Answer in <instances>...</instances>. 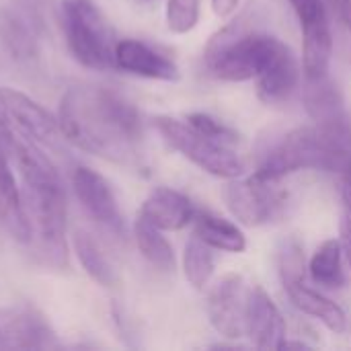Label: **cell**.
<instances>
[{
	"mask_svg": "<svg viewBox=\"0 0 351 351\" xmlns=\"http://www.w3.org/2000/svg\"><path fill=\"white\" fill-rule=\"evenodd\" d=\"M58 123L64 140L88 154L119 165H134L140 158V113L107 86H70L60 101Z\"/></svg>",
	"mask_w": 351,
	"mask_h": 351,
	"instance_id": "obj_1",
	"label": "cell"
},
{
	"mask_svg": "<svg viewBox=\"0 0 351 351\" xmlns=\"http://www.w3.org/2000/svg\"><path fill=\"white\" fill-rule=\"evenodd\" d=\"M8 154L21 177V193L31 226V243L37 255L53 265L66 267V191L60 171L39 144L25 136H10Z\"/></svg>",
	"mask_w": 351,
	"mask_h": 351,
	"instance_id": "obj_2",
	"label": "cell"
},
{
	"mask_svg": "<svg viewBox=\"0 0 351 351\" xmlns=\"http://www.w3.org/2000/svg\"><path fill=\"white\" fill-rule=\"evenodd\" d=\"M351 167V121L343 125H302L280 138L263 156L253 175L282 181L300 171L341 175Z\"/></svg>",
	"mask_w": 351,
	"mask_h": 351,
	"instance_id": "obj_3",
	"label": "cell"
},
{
	"mask_svg": "<svg viewBox=\"0 0 351 351\" xmlns=\"http://www.w3.org/2000/svg\"><path fill=\"white\" fill-rule=\"evenodd\" d=\"M278 37L245 31L241 23H230L222 31L210 37L204 49V62L208 72L226 82L255 80L263 70Z\"/></svg>",
	"mask_w": 351,
	"mask_h": 351,
	"instance_id": "obj_4",
	"label": "cell"
},
{
	"mask_svg": "<svg viewBox=\"0 0 351 351\" xmlns=\"http://www.w3.org/2000/svg\"><path fill=\"white\" fill-rule=\"evenodd\" d=\"M62 29L78 64L90 70L115 68V31L93 0H64Z\"/></svg>",
	"mask_w": 351,
	"mask_h": 351,
	"instance_id": "obj_5",
	"label": "cell"
},
{
	"mask_svg": "<svg viewBox=\"0 0 351 351\" xmlns=\"http://www.w3.org/2000/svg\"><path fill=\"white\" fill-rule=\"evenodd\" d=\"M154 128L175 152H179L183 158L193 162L204 173L218 177V179H226V181L234 177H243L245 162L232 150V146L208 134H202L199 130L189 125L185 119L156 117Z\"/></svg>",
	"mask_w": 351,
	"mask_h": 351,
	"instance_id": "obj_6",
	"label": "cell"
},
{
	"mask_svg": "<svg viewBox=\"0 0 351 351\" xmlns=\"http://www.w3.org/2000/svg\"><path fill=\"white\" fill-rule=\"evenodd\" d=\"M280 274H282V284L286 288V294L290 302L302 313L319 321L325 329L331 333H346L350 323L346 311L327 298L323 292L311 288L304 282V255L302 247L296 241H290L286 249L280 255Z\"/></svg>",
	"mask_w": 351,
	"mask_h": 351,
	"instance_id": "obj_7",
	"label": "cell"
},
{
	"mask_svg": "<svg viewBox=\"0 0 351 351\" xmlns=\"http://www.w3.org/2000/svg\"><path fill=\"white\" fill-rule=\"evenodd\" d=\"M222 197L228 212L251 228L274 222L286 206V195L278 189V181H265L257 175L228 179Z\"/></svg>",
	"mask_w": 351,
	"mask_h": 351,
	"instance_id": "obj_8",
	"label": "cell"
},
{
	"mask_svg": "<svg viewBox=\"0 0 351 351\" xmlns=\"http://www.w3.org/2000/svg\"><path fill=\"white\" fill-rule=\"evenodd\" d=\"M302 29L304 80L329 76L333 58V33L325 0H290Z\"/></svg>",
	"mask_w": 351,
	"mask_h": 351,
	"instance_id": "obj_9",
	"label": "cell"
},
{
	"mask_svg": "<svg viewBox=\"0 0 351 351\" xmlns=\"http://www.w3.org/2000/svg\"><path fill=\"white\" fill-rule=\"evenodd\" d=\"M251 288L241 274H226L208 292V319L226 339L247 337V311Z\"/></svg>",
	"mask_w": 351,
	"mask_h": 351,
	"instance_id": "obj_10",
	"label": "cell"
},
{
	"mask_svg": "<svg viewBox=\"0 0 351 351\" xmlns=\"http://www.w3.org/2000/svg\"><path fill=\"white\" fill-rule=\"evenodd\" d=\"M72 189L76 199L80 202L82 210L109 234L115 239L125 237V224L123 216L117 204V197L109 185V181L88 169V167H78L72 173Z\"/></svg>",
	"mask_w": 351,
	"mask_h": 351,
	"instance_id": "obj_11",
	"label": "cell"
},
{
	"mask_svg": "<svg viewBox=\"0 0 351 351\" xmlns=\"http://www.w3.org/2000/svg\"><path fill=\"white\" fill-rule=\"evenodd\" d=\"M58 346L47 319L33 306L0 308V351L47 350Z\"/></svg>",
	"mask_w": 351,
	"mask_h": 351,
	"instance_id": "obj_12",
	"label": "cell"
},
{
	"mask_svg": "<svg viewBox=\"0 0 351 351\" xmlns=\"http://www.w3.org/2000/svg\"><path fill=\"white\" fill-rule=\"evenodd\" d=\"M2 95H4L8 121L14 123L21 136L33 140L39 146H49V148H56L58 142L64 140L58 117H53L37 101L14 88H2Z\"/></svg>",
	"mask_w": 351,
	"mask_h": 351,
	"instance_id": "obj_13",
	"label": "cell"
},
{
	"mask_svg": "<svg viewBox=\"0 0 351 351\" xmlns=\"http://www.w3.org/2000/svg\"><path fill=\"white\" fill-rule=\"evenodd\" d=\"M41 19L27 4L0 6V43L10 58L25 62L37 56L41 43Z\"/></svg>",
	"mask_w": 351,
	"mask_h": 351,
	"instance_id": "obj_14",
	"label": "cell"
},
{
	"mask_svg": "<svg viewBox=\"0 0 351 351\" xmlns=\"http://www.w3.org/2000/svg\"><path fill=\"white\" fill-rule=\"evenodd\" d=\"M300 74H302V66L298 64V58L294 56L292 47L286 45L282 39H278L263 70L255 78L257 97L267 105L288 101L292 93L298 88Z\"/></svg>",
	"mask_w": 351,
	"mask_h": 351,
	"instance_id": "obj_15",
	"label": "cell"
},
{
	"mask_svg": "<svg viewBox=\"0 0 351 351\" xmlns=\"http://www.w3.org/2000/svg\"><path fill=\"white\" fill-rule=\"evenodd\" d=\"M247 337L259 350H284L288 341L286 319L261 286L251 288L247 311Z\"/></svg>",
	"mask_w": 351,
	"mask_h": 351,
	"instance_id": "obj_16",
	"label": "cell"
},
{
	"mask_svg": "<svg viewBox=\"0 0 351 351\" xmlns=\"http://www.w3.org/2000/svg\"><path fill=\"white\" fill-rule=\"evenodd\" d=\"M113 60H115V68L150 80L175 82L181 76L179 66L171 58L156 51L154 47H150L140 39H119L115 43Z\"/></svg>",
	"mask_w": 351,
	"mask_h": 351,
	"instance_id": "obj_17",
	"label": "cell"
},
{
	"mask_svg": "<svg viewBox=\"0 0 351 351\" xmlns=\"http://www.w3.org/2000/svg\"><path fill=\"white\" fill-rule=\"evenodd\" d=\"M195 206L191 199L171 187H156L152 189L140 208V218L154 224L156 228L165 230H183L187 224L193 222Z\"/></svg>",
	"mask_w": 351,
	"mask_h": 351,
	"instance_id": "obj_18",
	"label": "cell"
},
{
	"mask_svg": "<svg viewBox=\"0 0 351 351\" xmlns=\"http://www.w3.org/2000/svg\"><path fill=\"white\" fill-rule=\"evenodd\" d=\"M10 154L0 150V226L16 241L31 243V226L23 204V193L12 175Z\"/></svg>",
	"mask_w": 351,
	"mask_h": 351,
	"instance_id": "obj_19",
	"label": "cell"
},
{
	"mask_svg": "<svg viewBox=\"0 0 351 351\" xmlns=\"http://www.w3.org/2000/svg\"><path fill=\"white\" fill-rule=\"evenodd\" d=\"M304 105L315 123L321 125H343L350 123L341 90L331 82L329 76L304 82Z\"/></svg>",
	"mask_w": 351,
	"mask_h": 351,
	"instance_id": "obj_20",
	"label": "cell"
},
{
	"mask_svg": "<svg viewBox=\"0 0 351 351\" xmlns=\"http://www.w3.org/2000/svg\"><path fill=\"white\" fill-rule=\"evenodd\" d=\"M193 234L204 241L208 247L222 251V253H245L247 249V237L245 232L230 220L220 218L212 212L195 210L193 216Z\"/></svg>",
	"mask_w": 351,
	"mask_h": 351,
	"instance_id": "obj_21",
	"label": "cell"
},
{
	"mask_svg": "<svg viewBox=\"0 0 351 351\" xmlns=\"http://www.w3.org/2000/svg\"><path fill=\"white\" fill-rule=\"evenodd\" d=\"M343 247L339 239H327L323 241L313 257L308 259V274L315 284L339 290L346 286V269H343Z\"/></svg>",
	"mask_w": 351,
	"mask_h": 351,
	"instance_id": "obj_22",
	"label": "cell"
},
{
	"mask_svg": "<svg viewBox=\"0 0 351 351\" xmlns=\"http://www.w3.org/2000/svg\"><path fill=\"white\" fill-rule=\"evenodd\" d=\"M72 245H74V253H76L82 269L88 274V278L93 282H97L103 288H113L117 284V274H115L109 257L105 255L99 241H95V237L90 232L76 230L72 237Z\"/></svg>",
	"mask_w": 351,
	"mask_h": 351,
	"instance_id": "obj_23",
	"label": "cell"
},
{
	"mask_svg": "<svg viewBox=\"0 0 351 351\" xmlns=\"http://www.w3.org/2000/svg\"><path fill=\"white\" fill-rule=\"evenodd\" d=\"M134 241L142 257L160 271L175 269V251L171 243L162 237V230L154 224L146 222L144 218H136L134 222Z\"/></svg>",
	"mask_w": 351,
	"mask_h": 351,
	"instance_id": "obj_24",
	"label": "cell"
},
{
	"mask_svg": "<svg viewBox=\"0 0 351 351\" xmlns=\"http://www.w3.org/2000/svg\"><path fill=\"white\" fill-rule=\"evenodd\" d=\"M214 253L212 247H208L204 241H199L195 234L187 241L185 249H183V274L185 280L195 288V290H204L210 286L212 278H214Z\"/></svg>",
	"mask_w": 351,
	"mask_h": 351,
	"instance_id": "obj_25",
	"label": "cell"
},
{
	"mask_svg": "<svg viewBox=\"0 0 351 351\" xmlns=\"http://www.w3.org/2000/svg\"><path fill=\"white\" fill-rule=\"evenodd\" d=\"M199 0H167L165 19L167 27L175 35H185L193 31L199 23Z\"/></svg>",
	"mask_w": 351,
	"mask_h": 351,
	"instance_id": "obj_26",
	"label": "cell"
},
{
	"mask_svg": "<svg viewBox=\"0 0 351 351\" xmlns=\"http://www.w3.org/2000/svg\"><path fill=\"white\" fill-rule=\"evenodd\" d=\"M185 121L189 125H193L195 130H199L202 134H208V136H212V138H216V140H220V142H224L228 146H232L237 142V134L228 125H224L222 121H218L216 117H212L208 113H199V111L189 113L185 117Z\"/></svg>",
	"mask_w": 351,
	"mask_h": 351,
	"instance_id": "obj_27",
	"label": "cell"
},
{
	"mask_svg": "<svg viewBox=\"0 0 351 351\" xmlns=\"http://www.w3.org/2000/svg\"><path fill=\"white\" fill-rule=\"evenodd\" d=\"M341 202H343V218H341V247L343 255L351 267V167L341 175Z\"/></svg>",
	"mask_w": 351,
	"mask_h": 351,
	"instance_id": "obj_28",
	"label": "cell"
},
{
	"mask_svg": "<svg viewBox=\"0 0 351 351\" xmlns=\"http://www.w3.org/2000/svg\"><path fill=\"white\" fill-rule=\"evenodd\" d=\"M10 136H12V130H10V125H8V115H6L4 95H2V88H0V150L8 152Z\"/></svg>",
	"mask_w": 351,
	"mask_h": 351,
	"instance_id": "obj_29",
	"label": "cell"
},
{
	"mask_svg": "<svg viewBox=\"0 0 351 351\" xmlns=\"http://www.w3.org/2000/svg\"><path fill=\"white\" fill-rule=\"evenodd\" d=\"M327 4L339 19V23L351 31V0H327Z\"/></svg>",
	"mask_w": 351,
	"mask_h": 351,
	"instance_id": "obj_30",
	"label": "cell"
},
{
	"mask_svg": "<svg viewBox=\"0 0 351 351\" xmlns=\"http://www.w3.org/2000/svg\"><path fill=\"white\" fill-rule=\"evenodd\" d=\"M239 4H241V0H212V10L220 19H226L239 8Z\"/></svg>",
	"mask_w": 351,
	"mask_h": 351,
	"instance_id": "obj_31",
	"label": "cell"
},
{
	"mask_svg": "<svg viewBox=\"0 0 351 351\" xmlns=\"http://www.w3.org/2000/svg\"><path fill=\"white\" fill-rule=\"evenodd\" d=\"M144 2H150V0H144Z\"/></svg>",
	"mask_w": 351,
	"mask_h": 351,
	"instance_id": "obj_32",
	"label": "cell"
}]
</instances>
